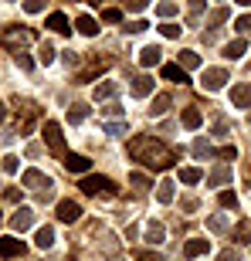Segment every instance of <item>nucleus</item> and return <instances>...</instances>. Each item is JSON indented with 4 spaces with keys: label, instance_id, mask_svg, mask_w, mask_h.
I'll list each match as a JSON object with an SVG mask.
<instances>
[{
    "label": "nucleus",
    "instance_id": "f257e3e1",
    "mask_svg": "<svg viewBox=\"0 0 251 261\" xmlns=\"http://www.w3.org/2000/svg\"><path fill=\"white\" fill-rule=\"evenodd\" d=\"M129 156L136 163H143L146 170H156V173H163L177 163V153L166 143H160L156 136H133L129 139Z\"/></svg>",
    "mask_w": 251,
    "mask_h": 261
},
{
    "label": "nucleus",
    "instance_id": "f03ea898",
    "mask_svg": "<svg viewBox=\"0 0 251 261\" xmlns=\"http://www.w3.org/2000/svg\"><path fill=\"white\" fill-rule=\"evenodd\" d=\"M78 190H85L88 197H112L116 194V184L109 180V176H82V184H78Z\"/></svg>",
    "mask_w": 251,
    "mask_h": 261
},
{
    "label": "nucleus",
    "instance_id": "7ed1b4c3",
    "mask_svg": "<svg viewBox=\"0 0 251 261\" xmlns=\"http://www.w3.org/2000/svg\"><path fill=\"white\" fill-rule=\"evenodd\" d=\"M31 41H34V31H31V28H17V31H4V34H0V44L10 48L14 55H17L24 44H31Z\"/></svg>",
    "mask_w": 251,
    "mask_h": 261
},
{
    "label": "nucleus",
    "instance_id": "20e7f679",
    "mask_svg": "<svg viewBox=\"0 0 251 261\" xmlns=\"http://www.w3.org/2000/svg\"><path fill=\"white\" fill-rule=\"evenodd\" d=\"M228 82H231V78H228L224 68H204V75H200V88L204 92H221Z\"/></svg>",
    "mask_w": 251,
    "mask_h": 261
},
{
    "label": "nucleus",
    "instance_id": "39448f33",
    "mask_svg": "<svg viewBox=\"0 0 251 261\" xmlns=\"http://www.w3.org/2000/svg\"><path fill=\"white\" fill-rule=\"evenodd\" d=\"M24 187H34V190H41V200H51V176L41 173V170H28L24 173Z\"/></svg>",
    "mask_w": 251,
    "mask_h": 261
},
{
    "label": "nucleus",
    "instance_id": "423d86ee",
    "mask_svg": "<svg viewBox=\"0 0 251 261\" xmlns=\"http://www.w3.org/2000/svg\"><path fill=\"white\" fill-rule=\"evenodd\" d=\"M44 143L51 153H65V136H61L58 122H44Z\"/></svg>",
    "mask_w": 251,
    "mask_h": 261
},
{
    "label": "nucleus",
    "instance_id": "0eeeda50",
    "mask_svg": "<svg viewBox=\"0 0 251 261\" xmlns=\"http://www.w3.org/2000/svg\"><path fill=\"white\" fill-rule=\"evenodd\" d=\"M231 109H251V82H238L231 88Z\"/></svg>",
    "mask_w": 251,
    "mask_h": 261
},
{
    "label": "nucleus",
    "instance_id": "6e6552de",
    "mask_svg": "<svg viewBox=\"0 0 251 261\" xmlns=\"http://www.w3.org/2000/svg\"><path fill=\"white\" fill-rule=\"evenodd\" d=\"M10 227H14V234L34 227V211H31V207H17V211H14V217H10Z\"/></svg>",
    "mask_w": 251,
    "mask_h": 261
},
{
    "label": "nucleus",
    "instance_id": "1a4fd4ad",
    "mask_svg": "<svg viewBox=\"0 0 251 261\" xmlns=\"http://www.w3.org/2000/svg\"><path fill=\"white\" fill-rule=\"evenodd\" d=\"M28 251V244H20V238H0V258H20Z\"/></svg>",
    "mask_w": 251,
    "mask_h": 261
},
{
    "label": "nucleus",
    "instance_id": "9d476101",
    "mask_svg": "<svg viewBox=\"0 0 251 261\" xmlns=\"http://www.w3.org/2000/svg\"><path fill=\"white\" fill-rule=\"evenodd\" d=\"M78 217H82V203H75V200H58V221L75 224Z\"/></svg>",
    "mask_w": 251,
    "mask_h": 261
},
{
    "label": "nucleus",
    "instance_id": "9b49d317",
    "mask_svg": "<svg viewBox=\"0 0 251 261\" xmlns=\"http://www.w3.org/2000/svg\"><path fill=\"white\" fill-rule=\"evenodd\" d=\"M88 166H92V160L82 153H65V170L68 173H88Z\"/></svg>",
    "mask_w": 251,
    "mask_h": 261
},
{
    "label": "nucleus",
    "instance_id": "f8f14e48",
    "mask_svg": "<svg viewBox=\"0 0 251 261\" xmlns=\"http://www.w3.org/2000/svg\"><path fill=\"white\" fill-rule=\"evenodd\" d=\"M244 51H248V41H244V38H234V41H228V44L221 48V55L228 61H238V58H244Z\"/></svg>",
    "mask_w": 251,
    "mask_h": 261
},
{
    "label": "nucleus",
    "instance_id": "ddd939ff",
    "mask_svg": "<svg viewBox=\"0 0 251 261\" xmlns=\"http://www.w3.org/2000/svg\"><path fill=\"white\" fill-rule=\"evenodd\" d=\"M129 92H133V98H146L149 92H153V78H149V75H139V78H133V85H129Z\"/></svg>",
    "mask_w": 251,
    "mask_h": 261
},
{
    "label": "nucleus",
    "instance_id": "4468645a",
    "mask_svg": "<svg viewBox=\"0 0 251 261\" xmlns=\"http://www.w3.org/2000/svg\"><path fill=\"white\" fill-rule=\"evenodd\" d=\"M160 58H163V51L156 48V44H146V48L139 51V65H143V68H153V65H160Z\"/></svg>",
    "mask_w": 251,
    "mask_h": 261
},
{
    "label": "nucleus",
    "instance_id": "2eb2a0df",
    "mask_svg": "<svg viewBox=\"0 0 251 261\" xmlns=\"http://www.w3.org/2000/svg\"><path fill=\"white\" fill-rule=\"evenodd\" d=\"M228 180H234V170L228 163H221L211 176H207V187H221V184H228Z\"/></svg>",
    "mask_w": 251,
    "mask_h": 261
},
{
    "label": "nucleus",
    "instance_id": "dca6fc26",
    "mask_svg": "<svg viewBox=\"0 0 251 261\" xmlns=\"http://www.w3.org/2000/svg\"><path fill=\"white\" fill-rule=\"evenodd\" d=\"M207 248H211V244L204 241V238H190V241L184 244V254L187 258H200V254H207Z\"/></svg>",
    "mask_w": 251,
    "mask_h": 261
},
{
    "label": "nucleus",
    "instance_id": "f3484780",
    "mask_svg": "<svg viewBox=\"0 0 251 261\" xmlns=\"http://www.w3.org/2000/svg\"><path fill=\"white\" fill-rule=\"evenodd\" d=\"M146 241H149V244H160V241H163V238H166V227H163V224H160V221H149V224H146Z\"/></svg>",
    "mask_w": 251,
    "mask_h": 261
},
{
    "label": "nucleus",
    "instance_id": "a211bd4d",
    "mask_svg": "<svg viewBox=\"0 0 251 261\" xmlns=\"http://www.w3.org/2000/svg\"><path fill=\"white\" fill-rule=\"evenodd\" d=\"M34 244H38L41 251H48L51 244H55V231H51V227H38V231H34Z\"/></svg>",
    "mask_w": 251,
    "mask_h": 261
},
{
    "label": "nucleus",
    "instance_id": "6ab92c4d",
    "mask_svg": "<svg viewBox=\"0 0 251 261\" xmlns=\"http://www.w3.org/2000/svg\"><path fill=\"white\" fill-rule=\"evenodd\" d=\"M204 126V116H200V109H184V129H200Z\"/></svg>",
    "mask_w": 251,
    "mask_h": 261
},
{
    "label": "nucleus",
    "instance_id": "aec40b11",
    "mask_svg": "<svg viewBox=\"0 0 251 261\" xmlns=\"http://www.w3.org/2000/svg\"><path fill=\"white\" fill-rule=\"evenodd\" d=\"M48 28H51V31H58V34H68V31H71V28H68V17L61 14V10L48 14Z\"/></svg>",
    "mask_w": 251,
    "mask_h": 261
},
{
    "label": "nucleus",
    "instance_id": "412c9836",
    "mask_svg": "<svg viewBox=\"0 0 251 261\" xmlns=\"http://www.w3.org/2000/svg\"><path fill=\"white\" fill-rule=\"evenodd\" d=\"M116 92H119V82H102V85H95L92 95H95V102H102V98H112Z\"/></svg>",
    "mask_w": 251,
    "mask_h": 261
},
{
    "label": "nucleus",
    "instance_id": "4be33fe9",
    "mask_svg": "<svg viewBox=\"0 0 251 261\" xmlns=\"http://www.w3.org/2000/svg\"><path fill=\"white\" fill-rule=\"evenodd\" d=\"M78 31H82L85 38H95V34H98V24L88 17V14H82V17H78Z\"/></svg>",
    "mask_w": 251,
    "mask_h": 261
},
{
    "label": "nucleus",
    "instance_id": "5701e85b",
    "mask_svg": "<svg viewBox=\"0 0 251 261\" xmlns=\"http://www.w3.org/2000/svg\"><path fill=\"white\" fill-rule=\"evenodd\" d=\"M173 106V98L170 95H156L153 98V109H149V116H166V109Z\"/></svg>",
    "mask_w": 251,
    "mask_h": 261
},
{
    "label": "nucleus",
    "instance_id": "b1692460",
    "mask_svg": "<svg viewBox=\"0 0 251 261\" xmlns=\"http://www.w3.org/2000/svg\"><path fill=\"white\" fill-rule=\"evenodd\" d=\"M163 78H170V82H180V85H184V82H187V71L180 65H163Z\"/></svg>",
    "mask_w": 251,
    "mask_h": 261
},
{
    "label": "nucleus",
    "instance_id": "393cba45",
    "mask_svg": "<svg viewBox=\"0 0 251 261\" xmlns=\"http://www.w3.org/2000/svg\"><path fill=\"white\" fill-rule=\"evenodd\" d=\"M156 200H160V203H170V200H173V180H163V184L156 187Z\"/></svg>",
    "mask_w": 251,
    "mask_h": 261
},
{
    "label": "nucleus",
    "instance_id": "a878e982",
    "mask_svg": "<svg viewBox=\"0 0 251 261\" xmlns=\"http://www.w3.org/2000/svg\"><path fill=\"white\" fill-rule=\"evenodd\" d=\"M177 65L184 68V71L187 68H197L200 65V55H197V51H180V61H177Z\"/></svg>",
    "mask_w": 251,
    "mask_h": 261
},
{
    "label": "nucleus",
    "instance_id": "bb28decb",
    "mask_svg": "<svg viewBox=\"0 0 251 261\" xmlns=\"http://www.w3.org/2000/svg\"><path fill=\"white\" fill-rule=\"evenodd\" d=\"M180 184H187V187L200 184V170H197V166H187V170H180Z\"/></svg>",
    "mask_w": 251,
    "mask_h": 261
},
{
    "label": "nucleus",
    "instance_id": "cd10ccee",
    "mask_svg": "<svg viewBox=\"0 0 251 261\" xmlns=\"http://www.w3.org/2000/svg\"><path fill=\"white\" fill-rule=\"evenodd\" d=\"M85 116H88V109H85V106H71V109H68V122H71V126L85 122Z\"/></svg>",
    "mask_w": 251,
    "mask_h": 261
},
{
    "label": "nucleus",
    "instance_id": "c85d7f7f",
    "mask_svg": "<svg viewBox=\"0 0 251 261\" xmlns=\"http://www.w3.org/2000/svg\"><path fill=\"white\" fill-rule=\"evenodd\" d=\"M217 200H221L224 211H234V207H238V194H234V190H224V194L217 197Z\"/></svg>",
    "mask_w": 251,
    "mask_h": 261
},
{
    "label": "nucleus",
    "instance_id": "c756f323",
    "mask_svg": "<svg viewBox=\"0 0 251 261\" xmlns=\"http://www.w3.org/2000/svg\"><path fill=\"white\" fill-rule=\"evenodd\" d=\"M180 24H170V20H166V24H160V34H163V38H180Z\"/></svg>",
    "mask_w": 251,
    "mask_h": 261
},
{
    "label": "nucleus",
    "instance_id": "7c9ffc66",
    "mask_svg": "<svg viewBox=\"0 0 251 261\" xmlns=\"http://www.w3.org/2000/svg\"><path fill=\"white\" fill-rule=\"evenodd\" d=\"M38 58L44 61V65H51V61H55V48H51L48 41H44V44H41V48H38Z\"/></svg>",
    "mask_w": 251,
    "mask_h": 261
},
{
    "label": "nucleus",
    "instance_id": "2f4dec72",
    "mask_svg": "<svg viewBox=\"0 0 251 261\" xmlns=\"http://www.w3.org/2000/svg\"><path fill=\"white\" fill-rule=\"evenodd\" d=\"M14 65H17L20 71H31V68H34V61H31L24 51H17V55H14Z\"/></svg>",
    "mask_w": 251,
    "mask_h": 261
},
{
    "label": "nucleus",
    "instance_id": "473e14b6",
    "mask_svg": "<svg viewBox=\"0 0 251 261\" xmlns=\"http://www.w3.org/2000/svg\"><path fill=\"white\" fill-rule=\"evenodd\" d=\"M4 200H7V203H20V200H24V190H17V187H7V190H4Z\"/></svg>",
    "mask_w": 251,
    "mask_h": 261
},
{
    "label": "nucleus",
    "instance_id": "72a5a7b5",
    "mask_svg": "<svg viewBox=\"0 0 251 261\" xmlns=\"http://www.w3.org/2000/svg\"><path fill=\"white\" fill-rule=\"evenodd\" d=\"M228 14H231L228 7H217V10L211 14V28H217V24H224V20H228Z\"/></svg>",
    "mask_w": 251,
    "mask_h": 261
},
{
    "label": "nucleus",
    "instance_id": "f704fd0d",
    "mask_svg": "<svg viewBox=\"0 0 251 261\" xmlns=\"http://www.w3.org/2000/svg\"><path fill=\"white\" fill-rule=\"evenodd\" d=\"M234 31L238 34H251V14H244L241 20H234Z\"/></svg>",
    "mask_w": 251,
    "mask_h": 261
},
{
    "label": "nucleus",
    "instance_id": "c9c22d12",
    "mask_svg": "<svg viewBox=\"0 0 251 261\" xmlns=\"http://www.w3.org/2000/svg\"><path fill=\"white\" fill-rule=\"evenodd\" d=\"M17 163H20V160H17V153H10V156H4V163H0V166H4L7 173H17Z\"/></svg>",
    "mask_w": 251,
    "mask_h": 261
},
{
    "label": "nucleus",
    "instance_id": "e433bc0d",
    "mask_svg": "<svg viewBox=\"0 0 251 261\" xmlns=\"http://www.w3.org/2000/svg\"><path fill=\"white\" fill-rule=\"evenodd\" d=\"M102 20H109V24H119V20H122V10H116V7L102 10Z\"/></svg>",
    "mask_w": 251,
    "mask_h": 261
},
{
    "label": "nucleus",
    "instance_id": "4c0bfd02",
    "mask_svg": "<svg viewBox=\"0 0 251 261\" xmlns=\"http://www.w3.org/2000/svg\"><path fill=\"white\" fill-rule=\"evenodd\" d=\"M207 227H211V231H228V221H224V217H207Z\"/></svg>",
    "mask_w": 251,
    "mask_h": 261
},
{
    "label": "nucleus",
    "instance_id": "58836bf2",
    "mask_svg": "<svg viewBox=\"0 0 251 261\" xmlns=\"http://www.w3.org/2000/svg\"><path fill=\"white\" fill-rule=\"evenodd\" d=\"M102 129H106L109 136H126V122H106Z\"/></svg>",
    "mask_w": 251,
    "mask_h": 261
},
{
    "label": "nucleus",
    "instance_id": "ea45409f",
    "mask_svg": "<svg viewBox=\"0 0 251 261\" xmlns=\"http://www.w3.org/2000/svg\"><path fill=\"white\" fill-rule=\"evenodd\" d=\"M129 184H133L136 190H149V180H146L143 173H133V176H129Z\"/></svg>",
    "mask_w": 251,
    "mask_h": 261
},
{
    "label": "nucleus",
    "instance_id": "a19ab883",
    "mask_svg": "<svg viewBox=\"0 0 251 261\" xmlns=\"http://www.w3.org/2000/svg\"><path fill=\"white\" fill-rule=\"evenodd\" d=\"M177 10H180L177 4H160V7H156V14H160V17H173Z\"/></svg>",
    "mask_w": 251,
    "mask_h": 261
},
{
    "label": "nucleus",
    "instance_id": "79ce46f5",
    "mask_svg": "<svg viewBox=\"0 0 251 261\" xmlns=\"http://www.w3.org/2000/svg\"><path fill=\"white\" fill-rule=\"evenodd\" d=\"M136 261H163V254H156V251H139V254H136Z\"/></svg>",
    "mask_w": 251,
    "mask_h": 261
},
{
    "label": "nucleus",
    "instance_id": "37998d69",
    "mask_svg": "<svg viewBox=\"0 0 251 261\" xmlns=\"http://www.w3.org/2000/svg\"><path fill=\"white\" fill-rule=\"evenodd\" d=\"M24 10H28V14H41L44 4H41V0H31V4H24Z\"/></svg>",
    "mask_w": 251,
    "mask_h": 261
},
{
    "label": "nucleus",
    "instance_id": "c03bdc74",
    "mask_svg": "<svg viewBox=\"0 0 251 261\" xmlns=\"http://www.w3.org/2000/svg\"><path fill=\"white\" fill-rule=\"evenodd\" d=\"M217 156H221V160H234L238 149H234V146H224V149H217Z\"/></svg>",
    "mask_w": 251,
    "mask_h": 261
},
{
    "label": "nucleus",
    "instance_id": "a18cd8bd",
    "mask_svg": "<svg viewBox=\"0 0 251 261\" xmlns=\"http://www.w3.org/2000/svg\"><path fill=\"white\" fill-rule=\"evenodd\" d=\"M217 261H238V251H234V248H228V251L217 254Z\"/></svg>",
    "mask_w": 251,
    "mask_h": 261
},
{
    "label": "nucleus",
    "instance_id": "49530a36",
    "mask_svg": "<svg viewBox=\"0 0 251 261\" xmlns=\"http://www.w3.org/2000/svg\"><path fill=\"white\" fill-rule=\"evenodd\" d=\"M126 7L133 10V14H143V10H146V4H143V0H129V4H126Z\"/></svg>",
    "mask_w": 251,
    "mask_h": 261
},
{
    "label": "nucleus",
    "instance_id": "de8ad7c7",
    "mask_svg": "<svg viewBox=\"0 0 251 261\" xmlns=\"http://www.w3.org/2000/svg\"><path fill=\"white\" fill-rule=\"evenodd\" d=\"M193 153H197V156H207L211 149H207V143H204V139H197V143H193Z\"/></svg>",
    "mask_w": 251,
    "mask_h": 261
},
{
    "label": "nucleus",
    "instance_id": "09e8293b",
    "mask_svg": "<svg viewBox=\"0 0 251 261\" xmlns=\"http://www.w3.org/2000/svg\"><path fill=\"white\" fill-rule=\"evenodd\" d=\"M126 31H129V34H139V31H146V20H133Z\"/></svg>",
    "mask_w": 251,
    "mask_h": 261
},
{
    "label": "nucleus",
    "instance_id": "8fccbe9b",
    "mask_svg": "<svg viewBox=\"0 0 251 261\" xmlns=\"http://www.w3.org/2000/svg\"><path fill=\"white\" fill-rule=\"evenodd\" d=\"M102 112H106V116H122L126 109L122 106H109V109H102Z\"/></svg>",
    "mask_w": 251,
    "mask_h": 261
},
{
    "label": "nucleus",
    "instance_id": "3c124183",
    "mask_svg": "<svg viewBox=\"0 0 251 261\" xmlns=\"http://www.w3.org/2000/svg\"><path fill=\"white\" fill-rule=\"evenodd\" d=\"M4 119H7V106H4V102H0V122H4Z\"/></svg>",
    "mask_w": 251,
    "mask_h": 261
}]
</instances>
